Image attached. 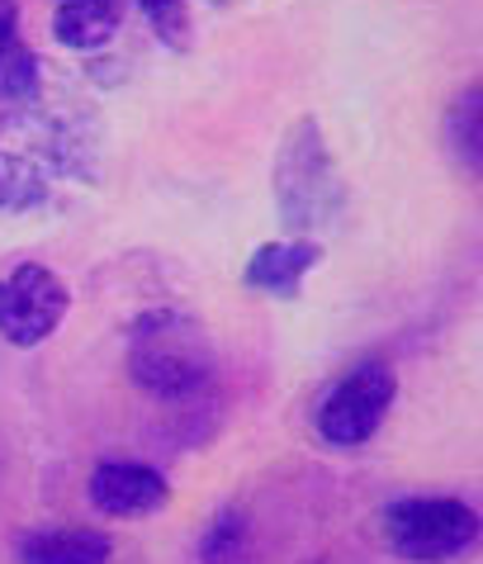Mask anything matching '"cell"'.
<instances>
[{
	"mask_svg": "<svg viewBox=\"0 0 483 564\" xmlns=\"http://www.w3.org/2000/svg\"><path fill=\"white\" fill-rule=\"evenodd\" d=\"M119 0H57L53 10V39L72 53H100L119 34Z\"/></svg>",
	"mask_w": 483,
	"mask_h": 564,
	"instance_id": "9c48e42d",
	"label": "cell"
},
{
	"mask_svg": "<svg viewBox=\"0 0 483 564\" xmlns=\"http://www.w3.org/2000/svg\"><path fill=\"white\" fill-rule=\"evenodd\" d=\"M398 403V370L384 356H365L327 389L318 403L314 427L332 451H355L365 442H375L380 427L388 422Z\"/></svg>",
	"mask_w": 483,
	"mask_h": 564,
	"instance_id": "277c9868",
	"label": "cell"
},
{
	"mask_svg": "<svg viewBox=\"0 0 483 564\" xmlns=\"http://www.w3.org/2000/svg\"><path fill=\"white\" fill-rule=\"evenodd\" d=\"M86 498L109 522H147L166 512L171 479L147 460H100L86 479Z\"/></svg>",
	"mask_w": 483,
	"mask_h": 564,
	"instance_id": "8992f818",
	"label": "cell"
},
{
	"mask_svg": "<svg viewBox=\"0 0 483 564\" xmlns=\"http://www.w3.org/2000/svg\"><path fill=\"white\" fill-rule=\"evenodd\" d=\"M271 195L285 228L299 238H314L318 228L337 224L347 209V181H341V166L314 115H299L279 138L271 162Z\"/></svg>",
	"mask_w": 483,
	"mask_h": 564,
	"instance_id": "7a4b0ae2",
	"label": "cell"
},
{
	"mask_svg": "<svg viewBox=\"0 0 483 564\" xmlns=\"http://www.w3.org/2000/svg\"><path fill=\"white\" fill-rule=\"evenodd\" d=\"M14 48H20V10H14V0H0V67Z\"/></svg>",
	"mask_w": 483,
	"mask_h": 564,
	"instance_id": "9a60e30c",
	"label": "cell"
},
{
	"mask_svg": "<svg viewBox=\"0 0 483 564\" xmlns=\"http://www.w3.org/2000/svg\"><path fill=\"white\" fill-rule=\"evenodd\" d=\"M72 313V285L53 265L20 261L0 275V341L20 351L43 347Z\"/></svg>",
	"mask_w": 483,
	"mask_h": 564,
	"instance_id": "5b68a950",
	"label": "cell"
},
{
	"mask_svg": "<svg viewBox=\"0 0 483 564\" xmlns=\"http://www.w3.org/2000/svg\"><path fill=\"white\" fill-rule=\"evenodd\" d=\"M114 560V536L86 522L34 527L14 541V564H109Z\"/></svg>",
	"mask_w": 483,
	"mask_h": 564,
	"instance_id": "ba28073f",
	"label": "cell"
},
{
	"mask_svg": "<svg viewBox=\"0 0 483 564\" xmlns=\"http://www.w3.org/2000/svg\"><path fill=\"white\" fill-rule=\"evenodd\" d=\"M446 143L464 166L483 176V82L464 86L446 109Z\"/></svg>",
	"mask_w": 483,
	"mask_h": 564,
	"instance_id": "30bf717a",
	"label": "cell"
},
{
	"mask_svg": "<svg viewBox=\"0 0 483 564\" xmlns=\"http://www.w3.org/2000/svg\"><path fill=\"white\" fill-rule=\"evenodd\" d=\"M252 551V517L242 508H218L195 541V564H242Z\"/></svg>",
	"mask_w": 483,
	"mask_h": 564,
	"instance_id": "8fae6325",
	"label": "cell"
},
{
	"mask_svg": "<svg viewBox=\"0 0 483 564\" xmlns=\"http://www.w3.org/2000/svg\"><path fill=\"white\" fill-rule=\"evenodd\" d=\"M152 24L157 43H166L171 53H185L195 43V24H190V6L185 0H138Z\"/></svg>",
	"mask_w": 483,
	"mask_h": 564,
	"instance_id": "5bb4252c",
	"label": "cell"
},
{
	"mask_svg": "<svg viewBox=\"0 0 483 564\" xmlns=\"http://www.w3.org/2000/svg\"><path fill=\"white\" fill-rule=\"evenodd\" d=\"M39 96H43V67L20 43V48L6 57V67H0V105L20 109V105H34Z\"/></svg>",
	"mask_w": 483,
	"mask_h": 564,
	"instance_id": "4fadbf2b",
	"label": "cell"
},
{
	"mask_svg": "<svg viewBox=\"0 0 483 564\" xmlns=\"http://www.w3.org/2000/svg\"><path fill=\"white\" fill-rule=\"evenodd\" d=\"M318 265H322V247L314 238L261 242L242 265V285L256 294H271V300H294Z\"/></svg>",
	"mask_w": 483,
	"mask_h": 564,
	"instance_id": "52a82bcc",
	"label": "cell"
},
{
	"mask_svg": "<svg viewBox=\"0 0 483 564\" xmlns=\"http://www.w3.org/2000/svg\"><path fill=\"white\" fill-rule=\"evenodd\" d=\"M48 205V171L0 148V214H29Z\"/></svg>",
	"mask_w": 483,
	"mask_h": 564,
	"instance_id": "7c38bea8",
	"label": "cell"
},
{
	"mask_svg": "<svg viewBox=\"0 0 483 564\" xmlns=\"http://www.w3.org/2000/svg\"><path fill=\"white\" fill-rule=\"evenodd\" d=\"M213 337L209 327L195 318V313L180 308H147L129 323V337H123V366H129V380L143 389L147 399L176 403L190 399L209 384L213 375Z\"/></svg>",
	"mask_w": 483,
	"mask_h": 564,
	"instance_id": "6da1fadb",
	"label": "cell"
},
{
	"mask_svg": "<svg viewBox=\"0 0 483 564\" xmlns=\"http://www.w3.org/2000/svg\"><path fill=\"white\" fill-rule=\"evenodd\" d=\"M483 536V517L464 498L446 494H413L394 498L380 512V541L384 551L403 564H446L460 560L464 551H474Z\"/></svg>",
	"mask_w": 483,
	"mask_h": 564,
	"instance_id": "3957f363",
	"label": "cell"
}]
</instances>
